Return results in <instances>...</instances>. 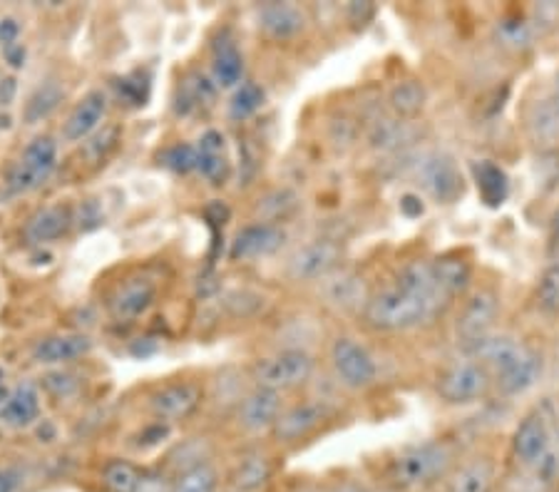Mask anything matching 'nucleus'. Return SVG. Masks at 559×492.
I'll return each instance as SVG.
<instances>
[{
  "instance_id": "1",
  "label": "nucleus",
  "mask_w": 559,
  "mask_h": 492,
  "mask_svg": "<svg viewBox=\"0 0 559 492\" xmlns=\"http://www.w3.org/2000/svg\"><path fill=\"white\" fill-rule=\"evenodd\" d=\"M467 351L492 373L495 386L508 398L522 396V393L535 388L539 375H543V356L512 336L490 334L483 341L473 344Z\"/></svg>"
},
{
  "instance_id": "2",
  "label": "nucleus",
  "mask_w": 559,
  "mask_h": 492,
  "mask_svg": "<svg viewBox=\"0 0 559 492\" xmlns=\"http://www.w3.org/2000/svg\"><path fill=\"white\" fill-rule=\"evenodd\" d=\"M457 453L448 441H428L401 453L391 465V480L401 490H423L453 476Z\"/></svg>"
},
{
  "instance_id": "3",
  "label": "nucleus",
  "mask_w": 559,
  "mask_h": 492,
  "mask_svg": "<svg viewBox=\"0 0 559 492\" xmlns=\"http://www.w3.org/2000/svg\"><path fill=\"white\" fill-rule=\"evenodd\" d=\"M366 324L376 331H411L438 319L426 301L416 293L391 286L368 299L364 309Z\"/></svg>"
},
{
  "instance_id": "4",
  "label": "nucleus",
  "mask_w": 559,
  "mask_h": 492,
  "mask_svg": "<svg viewBox=\"0 0 559 492\" xmlns=\"http://www.w3.org/2000/svg\"><path fill=\"white\" fill-rule=\"evenodd\" d=\"M495 386L492 373L480 361H455L438 375V398L448 406H471L490 396Z\"/></svg>"
},
{
  "instance_id": "5",
  "label": "nucleus",
  "mask_w": 559,
  "mask_h": 492,
  "mask_svg": "<svg viewBox=\"0 0 559 492\" xmlns=\"http://www.w3.org/2000/svg\"><path fill=\"white\" fill-rule=\"evenodd\" d=\"M418 179L426 194L438 204H455L465 194L463 169L448 152H432V155L423 157L418 165Z\"/></svg>"
},
{
  "instance_id": "6",
  "label": "nucleus",
  "mask_w": 559,
  "mask_h": 492,
  "mask_svg": "<svg viewBox=\"0 0 559 492\" xmlns=\"http://www.w3.org/2000/svg\"><path fill=\"white\" fill-rule=\"evenodd\" d=\"M498 316H500L498 291L490 289V286H480V289H475L471 297L465 299L463 311H460L457 316V324H455L457 341L465 348H471L473 344L488 338Z\"/></svg>"
},
{
  "instance_id": "7",
  "label": "nucleus",
  "mask_w": 559,
  "mask_h": 492,
  "mask_svg": "<svg viewBox=\"0 0 559 492\" xmlns=\"http://www.w3.org/2000/svg\"><path fill=\"white\" fill-rule=\"evenodd\" d=\"M58 165V145L52 137H35L28 147H25L21 163H15L11 175H8V187L11 192L23 194L33 192L52 175Z\"/></svg>"
},
{
  "instance_id": "8",
  "label": "nucleus",
  "mask_w": 559,
  "mask_h": 492,
  "mask_svg": "<svg viewBox=\"0 0 559 492\" xmlns=\"http://www.w3.org/2000/svg\"><path fill=\"white\" fill-rule=\"evenodd\" d=\"M331 363L341 383L354 391H364L368 386H373L378 379V365L373 361V356L366 351V346H360L348 336H341L333 341Z\"/></svg>"
},
{
  "instance_id": "9",
  "label": "nucleus",
  "mask_w": 559,
  "mask_h": 492,
  "mask_svg": "<svg viewBox=\"0 0 559 492\" xmlns=\"http://www.w3.org/2000/svg\"><path fill=\"white\" fill-rule=\"evenodd\" d=\"M313 373V358L306 351H282L274 358H264L257 365V381L259 388L272 391H288L296 386H304Z\"/></svg>"
},
{
  "instance_id": "10",
  "label": "nucleus",
  "mask_w": 559,
  "mask_h": 492,
  "mask_svg": "<svg viewBox=\"0 0 559 492\" xmlns=\"http://www.w3.org/2000/svg\"><path fill=\"white\" fill-rule=\"evenodd\" d=\"M341 247L336 241H313L299 249L292 259H288V276L294 281H316L326 279V276L341 264Z\"/></svg>"
},
{
  "instance_id": "11",
  "label": "nucleus",
  "mask_w": 559,
  "mask_h": 492,
  "mask_svg": "<svg viewBox=\"0 0 559 492\" xmlns=\"http://www.w3.org/2000/svg\"><path fill=\"white\" fill-rule=\"evenodd\" d=\"M331 408L326 403L309 400L299 403V406L288 408L286 413L278 416L274 425V437L278 443H299L309 437L313 431H319L323 420H329Z\"/></svg>"
},
{
  "instance_id": "12",
  "label": "nucleus",
  "mask_w": 559,
  "mask_h": 492,
  "mask_svg": "<svg viewBox=\"0 0 559 492\" xmlns=\"http://www.w3.org/2000/svg\"><path fill=\"white\" fill-rule=\"evenodd\" d=\"M395 286L416 293V297L426 301L428 307L438 313V316H443L445 309L453 303V299H450L448 293L440 289L436 274H432V264L426 262V259H416V262L405 264L399 272V281H395Z\"/></svg>"
},
{
  "instance_id": "13",
  "label": "nucleus",
  "mask_w": 559,
  "mask_h": 492,
  "mask_svg": "<svg viewBox=\"0 0 559 492\" xmlns=\"http://www.w3.org/2000/svg\"><path fill=\"white\" fill-rule=\"evenodd\" d=\"M512 453H515V458L522 465H527V468L547 460L549 428L543 416L527 413L520 420V425L515 428V435H512Z\"/></svg>"
},
{
  "instance_id": "14",
  "label": "nucleus",
  "mask_w": 559,
  "mask_h": 492,
  "mask_svg": "<svg viewBox=\"0 0 559 492\" xmlns=\"http://www.w3.org/2000/svg\"><path fill=\"white\" fill-rule=\"evenodd\" d=\"M282 416V393L272 388H259L241 400L239 406V425L249 433H264Z\"/></svg>"
},
{
  "instance_id": "15",
  "label": "nucleus",
  "mask_w": 559,
  "mask_h": 492,
  "mask_svg": "<svg viewBox=\"0 0 559 492\" xmlns=\"http://www.w3.org/2000/svg\"><path fill=\"white\" fill-rule=\"evenodd\" d=\"M286 241V231L278 224H251V227L241 229L231 244V259H257L269 256L278 252Z\"/></svg>"
},
{
  "instance_id": "16",
  "label": "nucleus",
  "mask_w": 559,
  "mask_h": 492,
  "mask_svg": "<svg viewBox=\"0 0 559 492\" xmlns=\"http://www.w3.org/2000/svg\"><path fill=\"white\" fill-rule=\"evenodd\" d=\"M202 400V391L194 383H173L152 393L150 408L162 420H179L192 416Z\"/></svg>"
},
{
  "instance_id": "17",
  "label": "nucleus",
  "mask_w": 559,
  "mask_h": 492,
  "mask_svg": "<svg viewBox=\"0 0 559 492\" xmlns=\"http://www.w3.org/2000/svg\"><path fill=\"white\" fill-rule=\"evenodd\" d=\"M498 485V465L488 455L457 465L448 478L445 492H495Z\"/></svg>"
},
{
  "instance_id": "18",
  "label": "nucleus",
  "mask_w": 559,
  "mask_h": 492,
  "mask_svg": "<svg viewBox=\"0 0 559 492\" xmlns=\"http://www.w3.org/2000/svg\"><path fill=\"white\" fill-rule=\"evenodd\" d=\"M473 182L477 187V194H480V202L490 209H500L504 202L510 200V175L504 169L492 163V159H475L471 165Z\"/></svg>"
},
{
  "instance_id": "19",
  "label": "nucleus",
  "mask_w": 559,
  "mask_h": 492,
  "mask_svg": "<svg viewBox=\"0 0 559 492\" xmlns=\"http://www.w3.org/2000/svg\"><path fill=\"white\" fill-rule=\"evenodd\" d=\"M259 28L274 40H292L306 31V13L294 3H266L259 11Z\"/></svg>"
},
{
  "instance_id": "20",
  "label": "nucleus",
  "mask_w": 559,
  "mask_h": 492,
  "mask_svg": "<svg viewBox=\"0 0 559 492\" xmlns=\"http://www.w3.org/2000/svg\"><path fill=\"white\" fill-rule=\"evenodd\" d=\"M93 351V338L85 334H58L48 336L43 341L35 344L33 348V361L56 365V363H68L75 361V358H83Z\"/></svg>"
},
{
  "instance_id": "21",
  "label": "nucleus",
  "mask_w": 559,
  "mask_h": 492,
  "mask_svg": "<svg viewBox=\"0 0 559 492\" xmlns=\"http://www.w3.org/2000/svg\"><path fill=\"white\" fill-rule=\"evenodd\" d=\"M107 112V97L103 89H90V93L75 105V110L70 112V118L62 128V137L68 142H80L85 140L87 134L97 130V124L103 122Z\"/></svg>"
},
{
  "instance_id": "22",
  "label": "nucleus",
  "mask_w": 559,
  "mask_h": 492,
  "mask_svg": "<svg viewBox=\"0 0 559 492\" xmlns=\"http://www.w3.org/2000/svg\"><path fill=\"white\" fill-rule=\"evenodd\" d=\"M432 264V274L450 299L463 297V293L471 289L473 284V262L460 252H448L440 254L436 259H430Z\"/></svg>"
},
{
  "instance_id": "23",
  "label": "nucleus",
  "mask_w": 559,
  "mask_h": 492,
  "mask_svg": "<svg viewBox=\"0 0 559 492\" xmlns=\"http://www.w3.org/2000/svg\"><path fill=\"white\" fill-rule=\"evenodd\" d=\"M157 299V286L147 279H132L122 284L110 299V313L115 319H134L147 311Z\"/></svg>"
},
{
  "instance_id": "24",
  "label": "nucleus",
  "mask_w": 559,
  "mask_h": 492,
  "mask_svg": "<svg viewBox=\"0 0 559 492\" xmlns=\"http://www.w3.org/2000/svg\"><path fill=\"white\" fill-rule=\"evenodd\" d=\"M72 221V214L62 204H52V207H43L35 212L28 227H25V239L31 244H48V241H56L66 235Z\"/></svg>"
},
{
  "instance_id": "25",
  "label": "nucleus",
  "mask_w": 559,
  "mask_h": 492,
  "mask_svg": "<svg viewBox=\"0 0 559 492\" xmlns=\"http://www.w3.org/2000/svg\"><path fill=\"white\" fill-rule=\"evenodd\" d=\"M38 416H40V396L31 383L17 386L11 393V398H8L3 410H0V420L11 428L31 425L33 420H38Z\"/></svg>"
},
{
  "instance_id": "26",
  "label": "nucleus",
  "mask_w": 559,
  "mask_h": 492,
  "mask_svg": "<svg viewBox=\"0 0 559 492\" xmlns=\"http://www.w3.org/2000/svg\"><path fill=\"white\" fill-rule=\"evenodd\" d=\"M426 103H428V87L418 77L403 80V83L395 85L391 89V95H388V105H391L395 118L401 120L416 118V115L423 112Z\"/></svg>"
},
{
  "instance_id": "27",
  "label": "nucleus",
  "mask_w": 559,
  "mask_h": 492,
  "mask_svg": "<svg viewBox=\"0 0 559 492\" xmlns=\"http://www.w3.org/2000/svg\"><path fill=\"white\" fill-rule=\"evenodd\" d=\"M413 137H416L413 124L408 120H401V118L378 120L371 128V132H368V142H371V147L378 152L403 149L405 145H411Z\"/></svg>"
},
{
  "instance_id": "28",
  "label": "nucleus",
  "mask_w": 559,
  "mask_h": 492,
  "mask_svg": "<svg viewBox=\"0 0 559 492\" xmlns=\"http://www.w3.org/2000/svg\"><path fill=\"white\" fill-rule=\"evenodd\" d=\"M299 207H301L299 194L288 190V187H282V190H272L264 196H259L254 214L261 219V224H276L294 217Z\"/></svg>"
},
{
  "instance_id": "29",
  "label": "nucleus",
  "mask_w": 559,
  "mask_h": 492,
  "mask_svg": "<svg viewBox=\"0 0 559 492\" xmlns=\"http://www.w3.org/2000/svg\"><path fill=\"white\" fill-rule=\"evenodd\" d=\"M274 476V465L266 455H251V458L241 460L231 476V488L239 492H257L269 485Z\"/></svg>"
},
{
  "instance_id": "30",
  "label": "nucleus",
  "mask_w": 559,
  "mask_h": 492,
  "mask_svg": "<svg viewBox=\"0 0 559 492\" xmlns=\"http://www.w3.org/2000/svg\"><path fill=\"white\" fill-rule=\"evenodd\" d=\"M62 97V87L56 83V80H48V83H43L35 93L28 97V103L23 107V120L28 124H38L43 120H48L52 112L58 110Z\"/></svg>"
},
{
  "instance_id": "31",
  "label": "nucleus",
  "mask_w": 559,
  "mask_h": 492,
  "mask_svg": "<svg viewBox=\"0 0 559 492\" xmlns=\"http://www.w3.org/2000/svg\"><path fill=\"white\" fill-rule=\"evenodd\" d=\"M326 297L338 309H358L360 303H368L364 279L356 274H341L338 279L329 281Z\"/></svg>"
},
{
  "instance_id": "32",
  "label": "nucleus",
  "mask_w": 559,
  "mask_h": 492,
  "mask_svg": "<svg viewBox=\"0 0 559 492\" xmlns=\"http://www.w3.org/2000/svg\"><path fill=\"white\" fill-rule=\"evenodd\" d=\"M210 455L212 445L206 443L204 437H192V441H185L167 455V465L177 472V476H182L187 470H194L200 468V465L210 463Z\"/></svg>"
},
{
  "instance_id": "33",
  "label": "nucleus",
  "mask_w": 559,
  "mask_h": 492,
  "mask_svg": "<svg viewBox=\"0 0 559 492\" xmlns=\"http://www.w3.org/2000/svg\"><path fill=\"white\" fill-rule=\"evenodd\" d=\"M140 478L142 470L128 460H110L103 468V485L107 492H134Z\"/></svg>"
},
{
  "instance_id": "34",
  "label": "nucleus",
  "mask_w": 559,
  "mask_h": 492,
  "mask_svg": "<svg viewBox=\"0 0 559 492\" xmlns=\"http://www.w3.org/2000/svg\"><path fill=\"white\" fill-rule=\"evenodd\" d=\"M535 301L545 316H559V262L547 264L545 272L539 274Z\"/></svg>"
},
{
  "instance_id": "35",
  "label": "nucleus",
  "mask_w": 559,
  "mask_h": 492,
  "mask_svg": "<svg viewBox=\"0 0 559 492\" xmlns=\"http://www.w3.org/2000/svg\"><path fill=\"white\" fill-rule=\"evenodd\" d=\"M498 38L504 48L527 50L535 45V25L525 17H502L498 23Z\"/></svg>"
},
{
  "instance_id": "36",
  "label": "nucleus",
  "mask_w": 559,
  "mask_h": 492,
  "mask_svg": "<svg viewBox=\"0 0 559 492\" xmlns=\"http://www.w3.org/2000/svg\"><path fill=\"white\" fill-rule=\"evenodd\" d=\"M245 75V60L237 52L234 45H227L216 52L214 58V80L219 87H234Z\"/></svg>"
},
{
  "instance_id": "37",
  "label": "nucleus",
  "mask_w": 559,
  "mask_h": 492,
  "mask_svg": "<svg viewBox=\"0 0 559 492\" xmlns=\"http://www.w3.org/2000/svg\"><path fill=\"white\" fill-rule=\"evenodd\" d=\"M219 490V476L212 463L200 465V468L187 470L175 478L173 492H216Z\"/></svg>"
},
{
  "instance_id": "38",
  "label": "nucleus",
  "mask_w": 559,
  "mask_h": 492,
  "mask_svg": "<svg viewBox=\"0 0 559 492\" xmlns=\"http://www.w3.org/2000/svg\"><path fill=\"white\" fill-rule=\"evenodd\" d=\"M224 309L237 319H251L266 307V299L254 289H231L224 293Z\"/></svg>"
},
{
  "instance_id": "39",
  "label": "nucleus",
  "mask_w": 559,
  "mask_h": 492,
  "mask_svg": "<svg viewBox=\"0 0 559 492\" xmlns=\"http://www.w3.org/2000/svg\"><path fill=\"white\" fill-rule=\"evenodd\" d=\"M266 95L257 83H245L237 93H234L229 103V118L231 120H247L254 115L261 105H264Z\"/></svg>"
},
{
  "instance_id": "40",
  "label": "nucleus",
  "mask_w": 559,
  "mask_h": 492,
  "mask_svg": "<svg viewBox=\"0 0 559 492\" xmlns=\"http://www.w3.org/2000/svg\"><path fill=\"white\" fill-rule=\"evenodd\" d=\"M162 159H165V167L173 169V172L189 175L200 167V149L182 142V145H175L173 149H167Z\"/></svg>"
},
{
  "instance_id": "41",
  "label": "nucleus",
  "mask_w": 559,
  "mask_h": 492,
  "mask_svg": "<svg viewBox=\"0 0 559 492\" xmlns=\"http://www.w3.org/2000/svg\"><path fill=\"white\" fill-rule=\"evenodd\" d=\"M117 137H120V130L117 128H105L103 132H97L95 137L85 145V155L90 163H103L107 152L117 145Z\"/></svg>"
},
{
  "instance_id": "42",
  "label": "nucleus",
  "mask_w": 559,
  "mask_h": 492,
  "mask_svg": "<svg viewBox=\"0 0 559 492\" xmlns=\"http://www.w3.org/2000/svg\"><path fill=\"white\" fill-rule=\"evenodd\" d=\"M43 388L52 393L56 398H70L75 396L78 388H80V381L78 375L66 373V371H58V373H48L43 379Z\"/></svg>"
},
{
  "instance_id": "43",
  "label": "nucleus",
  "mask_w": 559,
  "mask_h": 492,
  "mask_svg": "<svg viewBox=\"0 0 559 492\" xmlns=\"http://www.w3.org/2000/svg\"><path fill=\"white\" fill-rule=\"evenodd\" d=\"M197 169H200L212 184H224L229 179V159L224 157V152H219V155H202L200 152V167Z\"/></svg>"
},
{
  "instance_id": "44",
  "label": "nucleus",
  "mask_w": 559,
  "mask_h": 492,
  "mask_svg": "<svg viewBox=\"0 0 559 492\" xmlns=\"http://www.w3.org/2000/svg\"><path fill=\"white\" fill-rule=\"evenodd\" d=\"M75 221H78L80 231H93V229H97V227H103L105 214H103L100 202H97V200H87V202L80 204Z\"/></svg>"
},
{
  "instance_id": "45",
  "label": "nucleus",
  "mask_w": 559,
  "mask_h": 492,
  "mask_svg": "<svg viewBox=\"0 0 559 492\" xmlns=\"http://www.w3.org/2000/svg\"><path fill=\"white\" fill-rule=\"evenodd\" d=\"M175 480L165 470H142L140 485L134 492H173Z\"/></svg>"
},
{
  "instance_id": "46",
  "label": "nucleus",
  "mask_w": 559,
  "mask_h": 492,
  "mask_svg": "<svg viewBox=\"0 0 559 492\" xmlns=\"http://www.w3.org/2000/svg\"><path fill=\"white\" fill-rule=\"evenodd\" d=\"M399 209L405 219H420L423 214H426V202H423V196L416 192H408L401 196L399 202Z\"/></svg>"
},
{
  "instance_id": "47",
  "label": "nucleus",
  "mask_w": 559,
  "mask_h": 492,
  "mask_svg": "<svg viewBox=\"0 0 559 492\" xmlns=\"http://www.w3.org/2000/svg\"><path fill=\"white\" fill-rule=\"evenodd\" d=\"M346 17L356 25V28L358 25L364 28V25H368L376 17V5L373 3H350L346 8Z\"/></svg>"
},
{
  "instance_id": "48",
  "label": "nucleus",
  "mask_w": 559,
  "mask_h": 492,
  "mask_svg": "<svg viewBox=\"0 0 559 492\" xmlns=\"http://www.w3.org/2000/svg\"><path fill=\"white\" fill-rule=\"evenodd\" d=\"M202 152V155H219V152H224V134L216 132V130H210L202 134L200 140V147H197Z\"/></svg>"
},
{
  "instance_id": "49",
  "label": "nucleus",
  "mask_w": 559,
  "mask_h": 492,
  "mask_svg": "<svg viewBox=\"0 0 559 492\" xmlns=\"http://www.w3.org/2000/svg\"><path fill=\"white\" fill-rule=\"evenodd\" d=\"M165 437H169V425L167 423H155V425L144 428V431L140 433V445L152 447V445H157L159 441H165Z\"/></svg>"
},
{
  "instance_id": "50",
  "label": "nucleus",
  "mask_w": 559,
  "mask_h": 492,
  "mask_svg": "<svg viewBox=\"0 0 559 492\" xmlns=\"http://www.w3.org/2000/svg\"><path fill=\"white\" fill-rule=\"evenodd\" d=\"M17 35H21V25H17L15 17H3V21H0V45H3L5 50L13 48V45H17Z\"/></svg>"
},
{
  "instance_id": "51",
  "label": "nucleus",
  "mask_w": 559,
  "mask_h": 492,
  "mask_svg": "<svg viewBox=\"0 0 559 492\" xmlns=\"http://www.w3.org/2000/svg\"><path fill=\"white\" fill-rule=\"evenodd\" d=\"M547 256L552 262H559V207L555 209L552 219H549V235H547Z\"/></svg>"
},
{
  "instance_id": "52",
  "label": "nucleus",
  "mask_w": 559,
  "mask_h": 492,
  "mask_svg": "<svg viewBox=\"0 0 559 492\" xmlns=\"http://www.w3.org/2000/svg\"><path fill=\"white\" fill-rule=\"evenodd\" d=\"M117 89H120V95L124 97V100L132 103V105H142L144 103V93L140 89V85H134L132 80H117Z\"/></svg>"
},
{
  "instance_id": "53",
  "label": "nucleus",
  "mask_w": 559,
  "mask_h": 492,
  "mask_svg": "<svg viewBox=\"0 0 559 492\" xmlns=\"http://www.w3.org/2000/svg\"><path fill=\"white\" fill-rule=\"evenodd\" d=\"M294 492H366V490L354 485V482H344V485H301Z\"/></svg>"
},
{
  "instance_id": "54",
  "label": "nucleus",
  "mask_w": 559,
  "mask_h": 492,
  "mask_svg": "<svg viewBox=\"0 0 559 492\" xmlns=\"http://www.w3.org/2000/svg\"><path fill=\"white\" fill-rule=\"evenodd\" d=\"M15 95H17V80L13 75L0 80V107L13 105Z\"/></svg>"
},
{
  "instance_id": "55",
  "label": "nucleus",
  "mask_w": 559,
  "mask_h": 492,
  "mask_svg": "<svg viewBox=\"0 0 559 492\" xmlns=\"http://www.w3.org/2000/svg\"><path fill=\"white\" fill-rule=\"evenodd\" d=\"M21 485V470L5 468L0 470V492H15Z\"/></svg>"
},
{
  "instance_id": "56",
  "label": "nucleus",
  "mask_w": 559,
  "mask_h": 492,
  "mask_svg": "<svg viewBox=\"0 0 559 492\" xmlns=\"http://www.w3.org/2000/svg\"><path fill=\"white\" fill-rule=\"evenodd\" d=\"M25 56H28V50H25V45H13V48L5 50V60L8 65L21 70L25 65Z\"/></svg>"
},
{
  "instance_id": "57",
  "label": "nucleus",
  "mask_w": 559,
  "mask_h": 492,
  "mask_svg": "<svg viewBox=\"0 0 559 492\" xmlns=\"http://www.w3.org/2000/svg\"><path fill=\"white\" fill-rule=\"evenodd\" d=\"M206 219H210L212 224H224L229 219V209L224 207L222 202H212L210 207H206Z\"/></svg>"
},
{
  "instance_id": "58",
  "label": "nucleus",
  "mask_w": 559,
  "mask_h": 492,
  "mask_svg": "<svg viewBox=\"0 0 559 492\" xmlns=\"http://www.w3.org/2000/svg\"><path fill=\"white\" fill-rule=\"evenodd\" d=\"M219 291V281H216V276H202L200 279V297H212V293Z\"/></svg>"
},
{
  "instance_id": "59",
  "label": "nucleus",
  "mask_w": 559,
  "mask_h": 492,
  "mask_svg": "<svg viewBox=\"0 0 559 492\" xmlns=\"http://www.w3.org/2000/svg\"><path fill=\"white\" fill-rule=\"evenodd\" d=\"M157 351V344L152 341V338H144V341H138V344H132V356H152Z\"/></svg>"
},
{
  "instance_id": "60",
  "label": "nucleus",
  "mask_w": 559,
  "mask_h": 492,
  "mask_svg": "<svg viewBox=\"0 0 559 492\" xmlns=\"http://www.w3.org/2000/svg\"><path fill=\"white\" fill-rule=\"evenodd\" d=\"M547 105H549V110H552V115H555V120L559 122V73L555 75L552 95H549V97H547Z\"/></svg>"
},
{
  "instance_id": "61",
  "label": "nucleus",
  "mask_w": 559,
  "mask_h": 492,
  "mask_svg": "<svg viewBox=\"0 0 559 492\" xmlns=\"http://www.w3.org/2000/svg\"><path fill=\"white\" fill-rule=\"evenodd\" d=\"M38 437H40V443L56 441V425H52L50 420H43V425L38 428Z\"/></svg>"
},
{
  "instance_id": "62",
  "label": "nucleus",
  "mask_w": 559,
  "mask_h": 492,
  "mask_svg": "<svg viewBox=\"0 0 559 492\" xmlns=\"http://www.w3.org/2000/svg\"><path fill=\"white\" fill-rule=\"evenodd\" d=\"M11 124H13L11 115H0V130H11Z\"/></svg>"
},
{
  "instance_id": "63",
  "label": "nucleus",
  "mask_w": 559,
  "mask_h": 492,
  "mask_svg": "<svg viewBox=\"0 0 559 492\" xmlns=\"http://www.w3.org/2000/svg\"><path fill=\"white\" fill-rule=\"evenodd\" d=\"M8 398H11V393H8L3 386H0V403H3V400L8 403Z\"/></svg>"
},
{
  "instance_id": "64",
  "label": "nucleus",
  "mask_w": 559,
  "mask_h": 492,
  "mask_svg": "<svg viewBox=\"0 0 559 492\" xmlns=\"http://www.w3.org/2000/svg\"><path fill=\"white\" fill-rule=\"evenodd\" d=\"M229 492H239V490H234V488H231V490H229Z\"/></svg>"
}]
</instances>
